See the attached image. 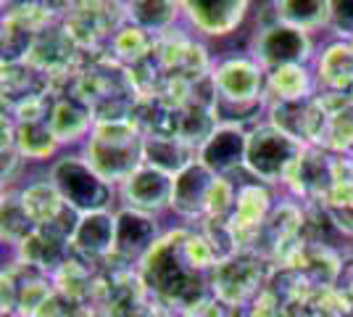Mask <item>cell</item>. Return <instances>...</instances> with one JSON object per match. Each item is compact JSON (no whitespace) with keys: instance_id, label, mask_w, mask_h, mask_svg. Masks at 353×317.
Listing matches in <instances>:
<instances>
[{"instance_id":"obj_1","label":"cell","mask_w":353,"mask_h":317,"mask_svg":"<svg viewBox=\"0 0 353 317\" xmlns=\"http://www.w3.org/2000/svg\"><path fill=\"white\" fill-rule=\"evenodd\" d=\"M185 227L169 230L159 238V243L148 251V257L140 262V278L148 291L156 294V299L169 307H179L182 312H190L195 307L208 302V283L206 275L192 270L182 251L185 241Z\"/></svg>"},{"instance_id":"obj_2","label":"cell","mask_w":353,"mask_h":317,"mask_svg":"<svg viewBox=\"0 0 353 317\" xmlns=\"http://www.w3.org/2000/svg\"><path fill=\"white\" fill-rule=\"evenodd\" d=\"M143 146L145 133L140 130L134 117L121 122H98L82 143V156L108 185L121 188L145 164Z\"/></svg>"},{"instance_id":"obj_3","label":"cell","mask_w":353,"mask_h":317,"mask_svg":"<svg viewBox=\"0 0 353 317\" xmlns=\"http://www.w3.org/2000/svg\"><path fill=\"white\" fill-rule=\"evenodd\" d=\"M130 21L121 0H74L61 11V24L85 53L105 50L108 40Z\"/></svg>"},{"instance_id":"obj_4","label":"cell","mask_w":353,"mask_h":317,"mask_svg":"<svg viewBox=\"0 0 353 317\" xmlns=\"http://www.w3.org/2000/svg\"><path fill=\"white\" fill-rule=\"evenodd\" d=\"M303 143L282 133L272 122L253 124L248 130V151H245V169L256 182L277 185L285 182V175L303 153Z\"/></svg>"},{"instance_id":"obj_5","label":"cell","mask_w":353,"mask_h":317,"mask_svg":"<svg viewBox=\"0 0 353 317\" xmlns=\"http://www.w3.org/2000/svg\"><path fill=\"white\" fill-rule=\"evenodd\" d=\"M50 180L56 182L66 206L77 214L108 211L114 198V185L108 182L85 162V156H61L50 166Z\"/></svg>"},{"instance_id":"obj_6","label":"cell","mask_w":353,"mask_h":317,"mask_svg":"<svg viewBox=\"0 0 353 317\" xmlns=\"http://www.w3.org/2000/svg\"><path fill=\"white\" fill-rule=\"evenodd\" d=\"M266 259L256 251H237L235 257L219 262L208 272V283L214 291V299L227 307H240L248 299L259 296L266 280Z\"/></svg>"},{"instance_id":"obj_7","label":"cell","mask_w":353,"mask_h":317,"mask_svg":"<svg viewBox=\"0 0 353 317\" xmlns=\"http://www.w3.org/2000/svg\"><path fill=\"white\" fill-rule=\"evenodd\" d=\"M248 56H253L264 72L290 66V64H311L314 61V40L309 32L277 21V24L256 27Z\"/></svg>"},{"instance_id":"obj_8","label":"cell","mask_w":353,"mask_h":317,"mask_svg":"<svg viewBox=\"0 0 353 317\" xmlns=\"http://www.w3.org/2000/svg\"><path fill=\"white\" fill-rule=\"evenodd\" d=\"M298 198L324 204L335 185V153L322 146H306L298 162L285 175V182Z\"/></svg>"},{"instance_id":"obj_9","label":"cell","mask_w":353,"mask_h":317,"mask_svg":"<svg viewBox=\"0 0 353 317\" xmlns=\"http://www.w3.org/2000/svg\"><path fill=\"white\" fill-rule=\"evenodd\" d=\"M266 122L280 127L303 146H322L324 127H327V111L322 108L316 95L301 98V101H280L266 106Z\"/></svg>"},{"instance_id":"obj_10","label":"cell","mask_w":353,"mask_h":317,"mask_svg":"<svg viewBox=\"0 0 353 317\" xmlns=\"http://www.w3.org/2000/svg\"><path fill=\"white\" fill-rule=\"evenodd\" d=\"M272 193L264 182H248L237 188L235 211L230 214V230L235 236L237 251H253L256 238L264 227L266 217L272 214Z\"/></svg>"},{"instance_id":"obj_11","label":"cell","mask_w":353,"mask_h":317,"mask_svg":"<svg viewBox=\"0 0 353 317\" xmlns=\"http://www.w3.org/2000/svg\"><path fill=\"white\" fill-rule=\"evenodd\" d=\"M192 30L206 37H224L243 24L250 0H176Z\"/></svg>"},{"instance_id":"obj_12","label":"cell","mask_w":353,"mask_h":317,"mask_svg":"<svg viewBox=\"0 0 353 317\" xmlns=\"http://www.w3.org/2000/svg\"><path fill=\"white\" fill-rule=\"evenodd\" d=\"M121 198L127 209L143 211V214H161L172 209V196H174V175H166L156 166L143 164L121 188Z\"/></svg>"},{"instance_id":"obj_13","label":"cell","mask_w":353,"mask_h":317,"mask_svg":"<svg viewBox=\"0 0 353 317\" xmlns=\"http://www.w3.org/2000/svg\"><path fill=\"white\" fill-rule=\"evenodd\" d=\"M159 227L153 222L150 214H143V211L134 209H124L117 211V243H114V262L119 265H127L132 267L148 257V251L159 243Z\"/></svg>"},{"instance_id":"obj_14","label":"cell","mask_w":353,"mask_h":317,"mask_svg":"<svg viewBox=\"0 0 353 317\" xmlns=\"http://www.w3.org/2000/svg\"><path fill=\"white\" fill-rule=\"evenodd\" d=\"M245 151H248V130L243 124L219 122V127L201 146L198 162L206 164L214 175L227 177L230 172L245 166Z\"/></svg>"},{"instance_id":"obj_15","label":"cell","mask_w":353,"mask_h":317,"mask_svg":"<svg viewBox=\"0 0 353 317\" xmlns=\"http://www.w3.org/2000/svg\"><path fill=\"white\" fill-rule=\"evenodd\" d=\"M219 175H214L206 164L192 162L188 169H182L174 177V196H172V211L182 220H206L211 191Z\"/></svg>"},{"instance_id":"obj_16","label":"cell","mask_w":353,"mask_h":317,"mask_svg":"<svg viewBox=\"0 0 353 317\" xmlns=\"http://www.w3.org/2000/svg\"><path fill=\"white\" fill-rule=\"evenodd\" d=\"M114 243H117V214L111 211L79 214V222L72 236L74 257L85 259L90 265L103 262L114 257Z\"/></svg>"},{"instance_id":"obj_17","label":"cell","mask_w":353,"mask_h":317,"mask_svg":"<svg viewBox=\"0 0 353 317\" xmlns=\"http://www.w3.org/2000/svg\"><path fill=\"white\" fill-rule=\"evenodd\" d=\"M56 101H53V111H50V130L59 140V146H72V143H82L88 140L92 127H95V117L79 95H74L69 88L66 90H53Z\"/></svg>"},{"instance_id":"obj_18","label":"cell","mask_w":353,"mask_h":317,"mask_svg":"<svg viewBox=\"0 0 353 317\" xmlns=\"http://www.w3.org/2000/svg\"><path fill=\"white\" fill-rule=\"evenodd\" d=\"M16 251H19V262L32 265L37 270L48 272V275H53L74 254L72 238L53 225L37 227L27 241H21L16 246Z\"/></svg>"},{"instance_id":"obj_19","label":"cell","mask_w":353,"mask_h":317,"mask_svg":"<svg viewBox=\"0 0 353 317\" xmlns=\"http://www.w3.org/2000/svg\"><path fill=\"white\" fill-rule=\"evenodd\" d=\"M316 75L309 64H290L266 72V106L280 101H301L316 95Z\"/></svg>"},{"instance_id":"obj_20","label":"cell","mask_w":353,"mask_h":317,"mask_svg":"<svg viewBox=\"0 0 353 317\" xmlns=\"http://www.w3.org/2000/svg\"><path fill=\"white\" fill-rule=\"evenodd\" d=\"M314 75L319 90H353V48L345 40H335L314 59Z\"/></svg>"},{"instance_id":"obj_21","label":"cell","mask_w":353,"mask_h":317,"mask_svg":"<svg viewBox=\"0 0 353 317\" xmlns=\"http://www.w3.org/2000/svg\"><path fill=\"white\" fill-rule=\"evenodd\" d=\"M148 166H156L166 175H179L188 169L192 162H198V148L190 143L179 140L174 135H159V133H145V146H143Z\"/></svg>"},{"instance_id":"obj_22","label":"cell","mask_w":353,"mask_h":317,"mask_svg":"<svg viewBox=\"0 0 353 317\" xmlns=\"http://www.w3.org/2000/svg\"><path fill=\"white\" fill-rule=\"evenodd\" d=\"M19 196H21L24 209H27V214H30L32 222L37 227L53 225L61 214L69 209L63 196L59 193V188H56V182L50 180V177L30 182Z\"/></svg>"},{"instance_id":"obj_23","label":"cell","mask_w":353,"mask_h":317,"mask_svg":"<svg viewBox=\"0 0 353 317\" xmlns=\"http://www.w3.org/2000/svg\"><path fill=\"white\" fill-rule=\"evenodd\" d=\"M272 8L282 24L309 35L330 27V0H272Z\"/></svg>"},{"instance_id":"obj_24","label":"cell","mask_w":353,"mask_h":317,"mask_svg":"<svg viewBox=\"0 0 353 317\" xmlns=\"http://www.w3.org/2000/svg\"><path fill=\"white\" fill-rule=\"evenodd\" d=\"M127 14L132 24L143 27L153 37H161L169 30H174L182 11L176 0H130Z\"/></svg>"},{"instance_id":"obj_25","label":"cell","mask_w":353,"mask_h":317,"mask_svg":"<svg viewBox=\"0 0 353 317\" xmlns=\"http://www.w3.org/2000/svg\"><path fill=\"white\" fill-rule=\"evenodd\" d=\"M50 278H53L56 291H59L61 296H66L74 304L88 299V296H95V291H98V278L92 275L90 262L74 257V254Z\"/></svg>"},{"instance_id":"obj_26","label":"cell","mask_w":353,"mask_h":317,"mask_svg":"<svg viewBox=\"0 0 353 317\" xmlns=\"http://www.w3.org/2000/svg\"><path fill=\"white\" fill-rule=\"evenodd\" d=\"M14 133L16 146H19V151L24 156V162H45V159H50L61 148L56 135H53V130H50V124L45 119H14Z\"/></svg>"},{"instance_id":"obj_27","label":"cell","mask_w":353,"mask_h":317,"mask_svg":"<svg viewBox=\"0 0 353 317\" xmlns=\"http://www.w3.org/2000/svg\"><path fill=\"white\" fill-rule=\"evenodd\" d=\"M153 43H156V37H153L150 32H145L143 27L132 24V21H127V24L108 40L105 53H108L111 59H117L119 64H124V66H134V64H140V61L153 50Z\"/></svg>"},{"instance_id":"obj_28","label":"cell","mask_w":353,"mask_h":317,"mask_svg":"<svg viewBox=\"0 0 353 317\" xmlns=\"http://www.w3.org/2000/svg\"><path fill=\"white\" fill-rule=\"evenodd\" d=\"M34 230L37 225L32 222V217L24 209L21 196L14 191H6L3 193V241L19 246L21 241H27Z\"/></svg>"},{"instance_id":"obj_29","label":"cell","mask_w":353,"mask_h":317,"mask_svg":"<svg viewBox=\"0 0 353 317\" xmlns=\"http://www.w3.org/2000/svg\"><path fill=\"white\" fill-rule=\"evenodd\" d=\"M322 148L335 156H351L353 153V108L327 117V127L322 135Z\"/></svg>"},{"instance_id":"obj_30","label":"cell","mask_w":353,"mask_h":317,"mask_svg":"<svg viewBox=\"0 0 353 317\" xmlns=\"http://www.w3.org/2000/svg\"><path fill=\"white\" fill-rule=\"evenodd\" d=\"M32 43H34V32L3 16V64H27Z\"/></svg>"},{"instance_id":"obj_31","label":"cell","mask_w":353,"mask_h":317,"mask_svg":"<svg viewBox=\"0 0 353 317\" xmlns=\"http://www.w3.org/2000/svg\"><path fill=\"white\" fill-rule=\"evenodd\" d=\"M182 251H185V259H188V265H190L192 270L203 272V275L211 272L216 265H219L214 246L208 243V238L201 233V230H188V233H185Z\"/></svg>"},{"instance_id":"obj_32","label":"cell","mask_w":353,"mask_h":317,"mask_svg":"<svg viewBox=\"0 0 353 317\" xmlns=\"http://www.w3.org/2000/svg\"><path fill=\"white\" fill-rule=\"evenodd\" d=\"M235 185L227 177H216L214 191H211V201H208V220H230V214L235 211Z\"/></svg>"},{"instance_id":"obj_33","label":"cell","mask_w":353,"mask_h":317,"mask_svg":"<svg viewBox=\"0 0 353 317\" xmlns=\"http://www.w3.org/2000/svg\"><path fill=\"white\" fill-rule=\"evenodd\" d=\"M330 32L338 40L353 43V0H330Z\"/></svg>"},{"instance_id":"obj_34","label":"cell","mask_w":353,"mask_h":317,"mask_svg":"<svg viewBox=\"0 0 353 317\" xmlns=\"http://www.w3.org/2000/svg\"><path fill=\"white\" fill-rule=\"evenodd\" d=\"M248 317H288V312H285V307H282L277 294L261 291V294L253 299V307H250Z\"/></svg>"},{"instance_id":"obj_35","label":"cell","mask_w":353,"mask_h":317,"mask_svg":"<svg viewBox=\"0 0 353 317\" xmlns=\"http://www.w3.org/2000/svg\"><path fill=\"white\" fill-rule=\"evenodd\" d=\"M324 211L330 214V220L335 222L338 230L353 236V206H324Z\"/></svg>"},{"instance_id":"obj_36","label":"cell","mask_w":353,"mask_h":317,"mask_svg":"<svg viewBox=\"0 0 353 317\" xmlns=\"http://www.w3.org/2000/svg\"><path fill=\"white\" fill-rule=\"evenodd\" d=\"M130 317H172L169 304L163 302H143Z\"/></svg>"},{"instance_id":"obj_37","label":"cell","mask_w":353,"mask_h":317,"mask_svg":"<svg viewBox=\"0 0 353 317\" xmlns=\"http://www.w3.org/2000/svg\"><path fill=\"white\" fill-rule=\"evenodd\" d=\"M27 3H32V0H3V14H11V11L27 6Z\"/></svg>"},{"instance_id":"obj_38","label":"cell","mask_w":353,"mask_h":317,"mask_svg":"<svg viewBox=\"0 0 353 317\" xmlns=\"http://www.w3.org/2000/svg\"><path fill=\"white\" fill-rule=\"evenodd\" d=\"M45 3H50V6H53V8H56V11H63V8H66V6H72L74 0H45Z\"/></svg>"},{"instance_id":"obj_39","label":"cell","mask_w":353,"mask_h":317,"mask_svg":"<svg viewBox=\"0 0 353 317\" xmlns=\"http://www.w3.org/2000/svg\"><path fill=\"white\" fill-rule=\"evenodd\" d=\"M343 317H353V304L348 307V309H345V315H343Z\"/></svg>"},{"instance_id":"obj_40","label":"cell","mask_w":353,"mask_h":317,"mask_svg":"<svg viewBox=\"0 0 353 317\" xmlns=\"http://www.w3.org/2000/svg\"><path fill=\"white\" fill-rule=\"evenodd\" d=\"M105 317H117V315H105Z\"/></svg>"},{"instance_id":"obj_41","label":"cell","mask_w":353,"mask_h":317,"mask_svg":"<svg viewBox=\"0 0 353 317\" xmlns=\"http://www.w3.org/2000/svg\"><path fill=\"white\" fill-rule=\"evenodd\" d=\"M351 156H353V153H351Z\"/></svg>"}]
</instances>
